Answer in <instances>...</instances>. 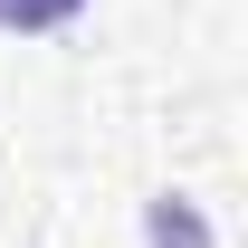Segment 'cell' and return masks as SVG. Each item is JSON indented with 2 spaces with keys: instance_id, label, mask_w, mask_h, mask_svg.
I'll return each mask as SVG.
<instances>
[{
  "instance_id": "6da1fadb",
  "label": "cell",
  "mask_w": 248,
  "mask_h": 248,
  "mask_svg": "<svg viewBox=\"0 0 248 248\" xmlns=\"http://www.w3.org/2000/svg\"><path fill=\"white\" fill-rule=\"evenodd\" d=\"M86 0H0V29H19V38H38V29H67Z\"/></svg>"
},
{
  "instance_id": "7a4b0ae2",
  "label": "cell",
  "mask_w": 248,
  "mask_h": 248,
  "mask_svg": "<svg viewBox=\"0 0 248 248\" xmlns=\"http://www.w3.org/2000/svg\"><path fill=\"white\" fill-rule=\"evenodd\" d=\"M172 239H182V248H210V239H201V219H191L182 201L162 191V201H153V248H172Z\"/></svg>"
}]
</instances>
